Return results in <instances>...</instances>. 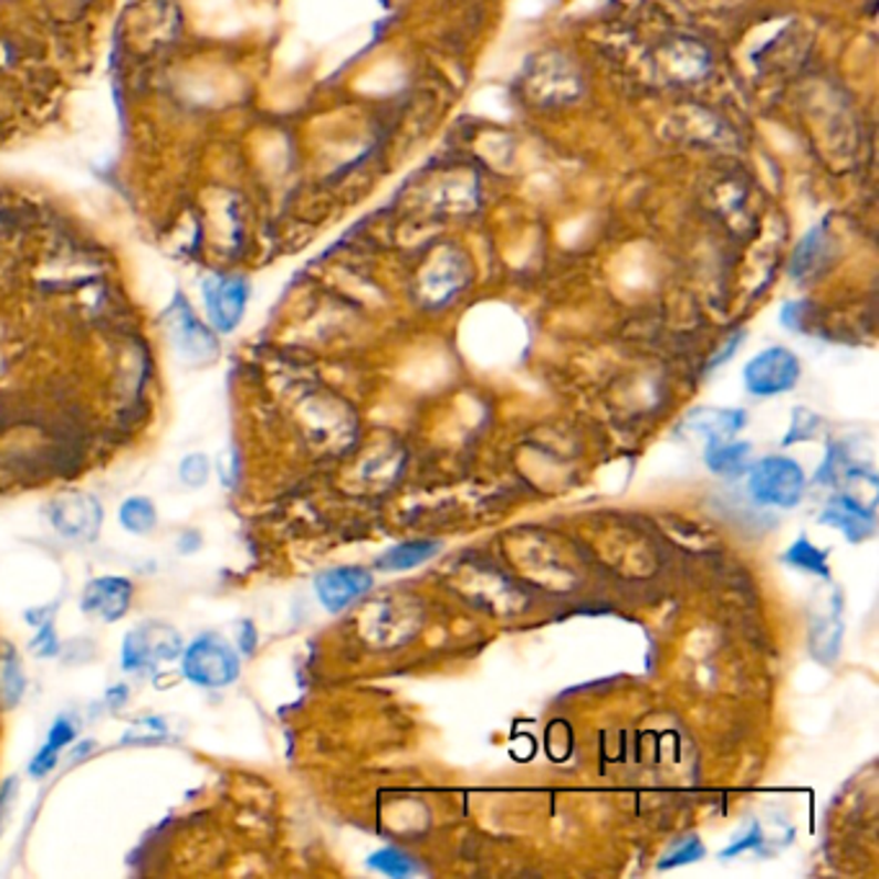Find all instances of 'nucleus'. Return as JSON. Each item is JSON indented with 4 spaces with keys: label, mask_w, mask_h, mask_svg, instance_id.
<instances>
[{
    "label": "nucleus",
    "mask_w": 879,
    "mask_h": 879,
    "mask_svg": "<svg viewBox=\"0 0 879 879\" xmlns=\"http://www.w3.org/2000/svg\"><path fill=\"white\" fill-rule=\"evenodd\" d=\"M807 478L795 459L764 457L749 467L751 498L772 509H795L805 498Z\"/></svg>",
    "instance_id": "f257e3e1"
},
{
    "label": "nucleus",
    "mask_w": 879,
    "mask_h": 879,
    "mask_svg": "<svg viewBox=\"0 0 879 879\" xmlns=\"http://www.w3.org/2000/svg\"><path fill=\"white\" fill-rule=\"evenodd\" d=\"M181 671L199 687L222 689L238 679L240 658L224 637L201 635L184 650Z\"/></svg>",
    "instance_id": "f03ea898"
},
{
    "label": "nucleus",
    "mask_w": 879,
    "mask_h": 879,
    "mask_svg": "<svg viewBox=\"0 0 879 879\" xmlns=\"http://www.w3.org/2000/svg\"><path fill=\"white\" fill-rule=\"evenodd\" d=\"M803 375L797 354H792L784 346H772L753 356L743 369L745 390L758 398H772V395H784L795 390Z\"/></svg>",
    "instance_id": "7ed1b4c3"
},
{
    "label": "nucleus",
    "mask_w": 879,
    "mask_h": 879,
    "mask_svg": "<svg viewBox=\"0 0 879 879\" xmlns=\"http://www.w3.org/2000/svg\"><path fill=\"white\" fill-rule=\"evenodd\" d=\"M181 656V637L160 621H150L124 637L122 666L127 671H155L160 663H170Z\"/></svg>",
    "instance_id": "20e7f679"
},
{
    "label": "nucleus",
    "mask_w": 879,
    "mask_h": 879,
    "mask_svg": "<svg viewBox=\"0 0 879 879\" xmlns=\"http://www.w3.org/2000/svg\"><path fill=\"white\" fill-rule=\"evenodd\" d=\"M101 519H104V511H101L96 498L88 493H67L50 503L52 526L57 529V534L67 536V540H96Z\"/></svg>",
    "instance_id": "39448f33"
},
{
    "label": "nucleus",
    "mask_w": 879,
    "mask_h": 879,
    "mask_svg": "<svg viewBox=\"0 0 879 879\" xmlns=\"http://www.w3.org/2000/svg\"><path fill=\"white\" fill-rule=\"evenodd\" d=\"M205 305L214 331L230 333L243 321L248 305V282L240 276H212L205 282Z\"/></svg>",
    "instance_id": "423d86ee"
},
{
    "label": "nucleus",
    "mask_w": 879,
    "mask_h": 879,
    "mask_svg": "<svg viewBox=\"0 0 879 879\" xmlns=\"http://www.w3.org/2000/svg\"><path fill=\"white\" fill-rule=\"evenodd\" d=\"M168 328L174 336L178 352L191 362H207L217 356V341L209 328H205L193 315V310L186 305L184 297H176L168 310Z\"/></svg>",
    "instance_id": "0eeeda50"
},
{
    "label": "nucleus",
    "mask_w": 879,
    "mask_h": 879,
    "mask_svg": "<svg viewBox=\"0 0 879 879\" xmlns=\"http://www.w3.org/2000/svg\"><path fill=\"white\" fill-rule=\"evenodd\" d=\"M372 583H375V578L364 567H333V571L317 575L315 590L325 609L336 614L367 594Z\"/></svg>",
    "instance_id": "6e6552de"
},
{
    "label": "nucleus",
    "mask_w": 879,
    "mask_h": 879,
    "mask_svg": "<svg viewBox=\"0 0 879 879\" xmlns=\"http://www.w3.org/2000/svg\"><path fill=\"white\" fill-rule=\"evenodd\" d=\"M820 524H828L841 532L846 540L859 544L875 536L877 521H875V505H865L857 495L838 493L830 498L826 511L820 513Z\"/></svg>",
    "instance_id": "1a4fd4ad"
},
{
    "label": "nucleus",
    "mask_w": 879,
    "mask_h": 879,
    "mask_svg": "<svg viewBox=\"0 0 879 879\" xmlns=\"http://www.w3.org/2000/svg\"><path fill=\"white\" fill-rule=\"evenodd\" d=\"M129 601H132V583L108 575V578H96L85 586L81 609L104 621H119L124 614H127Z\"/></svg>",
    "instance_id": "9d476101"
},
{
    "label": "nucleus",
    "mask_w": 879,
    "mask_h": 879,
    "mask_svg": "<svg viewBox=\"0 0 879 879\" xmlns=\"http://www.w3.org/2000/svg\"><path fill=\"white\" fill-rule=\"evenodd\" d=\"M745 423H749V414L743 408H694L683 416L679 431L707 441H720L733 439Z\"/></svg>",
    "instance_id": "9b49d317"
},
{
    "label": "nucleus",
    "mask_w": 879,
    "mask_h": 879,
    "mask_svg": "<svg viewBox=\"0 0 879 879\" xmlns=\"http://www.w3.org/2000/svg\"><path fill=\"white\" fill-rule=\"evenodd\" d=\"M841 642H844L841 594L834 590V596H830V609L826 617L813 619V625H810L813 658L820 660L823 666H830L838 656H841Z\"/></svg>",
    "instance_id": "f8f14e48"
},
{
    "label": "nucleus",
    "mask_w": 879,
    "mask_h": 879,
    "mask_svg": "<svg viewBox=\"0 0 879 879\" xmlns=\"http://www.w3.org/2000/svg\"><path fill=\"white\" fill-rule=\"evenodd\" d=\"M751 443L749 441H707L704 462L714 474H725V478H737V474L749 472L751 467Z\"/></svg>",
    "instance_id": "ddd939ff"
},
{
    "label": "nucleus",
    "mask_w": 879,
    "mask_h": 879,
    "mask_svg": "<svg viewBox=\"0 0 879 879\" xmlns=\"http://www.w3.org/2000/svg\"><path fill=\"white\" fill-rule=\"evenodd\" d=\"M441 542L437 540H410L402 542L398 547L387 550L383 557L377 559V567H385V571H410V567L423 565L426 559H431L433 555H439Z\"/></svg>",
    "instance_id": "4468645a"
},
{
    "label": "nucleus",
    "mask_w": 879,
    "mask_h": 879,
    "mask_svg": "<svg viewBox=\"0 0 879 879\" xmlns=\"http://www.w3.org/2000/svg\"><path fill=\"white\" fill-rule=\"evenodd\" d=\"M73 741H75V728H73V722L65 720V718H60V720L52 725L50 737H46V743L42 745V749H39V753L34 756V761H31V766H29L31 776H44V774H50L52 768H54V764H57L60 751L65 749V745L73 743Z\"/></svg>",
    "instance_id": "2eb2a0df"
},
{
    "label": "nucleus",
    "mask_w": 879,
    "mask_h": 879,
    "mask_svg": "<svg viewBox=\"0 0 879 879\" xmlns=\"http://www.w3.org/2000/svg\"><path fill=\"white\" fill-rule=\"evenodd\" d=\"M828 555H830L828 550L815 547V544L807 540L805 534H799L797 540L789 544V550L784 552L782 559L799 573H810V575H820V578H830Z\"/></svg>",
    "instance_id": "dca6fc26"
},
{
    "label": "nucleus",
    "mask_w": 879,
    "mask_h": 879,
    "mask_svg": "<svg viewBox=\"0 0 879 879\" xmlns=\"http://www.w3.org/2000/svg\"><path fill=\"white\" fill-rule=\"evenodd\" d=\"M823 253H826V230L813 228L803 238V243L795 248V255H792V266H789L792 276L803 279L807 274H813V271L818 269Z\"/></svg>",
    "instance_id": "f3484780"
},
{
    "label": "nucleus",
    "mask_w": 879,
    "mask_h": 879,
    "mask_svg": "<svg viewBox=\"0 0 879 879\" xmlns=\"http://www.w3.org/2000/svg\"><path fill=\"white\" fill-rule=\"evenodd\" d=\"M119 521L132 534H147L158 524V511L147 498H127L119 509Z\"/></svg>",
    "instance_id": "a211bd4d"
},
{
    "label": "nucleus",
    "mask_w": 879,
    "mask_h": 879,
    "mask_svg": "<svg viewBox=\"0 0 879 879\" xmlns=\"http://www.w3.org/2000/svg\"><path fill=\"white\" fill-rule=\"evenodd\" d=\"M369 869H377V872H383L387 877H410L416 872V865L414 859L408 857L406 851L400 849H393V846H387V849H379L372 854L367 859Z\"/></svg>",
    "instance_id": "6ab92c4d"
},
{
    "label": "nucleus",
    "mask_w": 879,
    "mask_h": 879,
    "mask_svg": "<svg viewBox=\"0 0 879 879\" xmlns=\"http://www.w3.org/2000/svg\"><path fill=\"white\" fill-rule=\"evenodd\" d=\"M704 854H707V849H704V844L699 841L697 836H689V838H683V841H679L673 846L671 851L666 854L663 859L658 861V869H673V867H683V865H691V861H699V859H704Z\"/></svg>",
    "instance_id": "aec40b11"
},
{
    "label": "nucleus",
    "mask_w": 879,
    "mask_h": 879,
    "mask_svg": "<svg viewBox=\"0 0 879 879\" xmlns=\"http://www.w3.org/2000/svg\"><path fill=\"white\" fill-rule=\"evenodd\" d=\"M820 431V418L813 414V410L807 408H797L795 414H792V426H789V433L784 437V447H789V443L795 441H807V439H815Z\"/></svg>",
    "instance_id": "412c9836"
},
{
    "label": "nucleus",
    "mask_w": 879,
    "mask_h": 879,
    "mask_svg": "<svg viewBox=\"0 0 879 879\" xmlns=\"http://www.w3.org/2000/svg\"><path fill=\"white\" fill-rule=\"evenodd\" d=\"M181 480L189 488H205L209 480V459L205 454H189L181 462Z\"/></svg>",
    "instance_id": "4be33fe9"
},
{
    "label": "nucleus",
    "mask_w": 879,
    "mask_h": 879,
    "mask_svg": "<svg viewBox=\"0 0 879 879\" xmlns=\"http://www.w3.org/2000/svg\"><path fill=\"white\" fill-rule=\"evenodd\" d=\"M23 687H27V681H23L19 660L8 658V663L3 666V691H6L8 704L19 702V697L23 694Z\"/></svg>",
    "instance_id": "5701e85b"
},
{
    "label": "nucleus",
    "mask_w": 879,
    "mask_h": 879,
    "mask_svg": "<svg viewBox=\"0 0 879 879\" xmlns=\"http://www.w3.org/2000/svg\"><path fill=\"white\" fill-rule=\"evenodd\" d=\"M764 841L766 838H764V834H761V826L758 823H753V826L749 828V834L741 836L737 841H733V846H728V849L722 851V859L737 857V854H743V851H761Z\"/></svg>",
    "instance_id": "b1692460"
},
{
    "label": "nucleus",
    "mask_w": 879,
    "mask_h": 879,
    "mask_svg": "<svg viewBox=\"0 0 879 879\" xmlns=\"http://www.w3.org/2000/svg\"><path fill=\"white\" fill-rule=\"evenodd\" d=\"M238 451L236 449H224L220 454V478H222V485L224 488H232L238 482Z\"/></svg>",
    "instance_id": "393cba45"
},
{
    "label": "nucleus",
    "mask_w": 879,
    "mask_h": 879,
    "mask_svg": "<svg viewBox=\"0 0 879 879\" xmlns=\"http://www.w3.org/2000/svg\"><path fill=\"white\" fill-rule=\"evenodd\" d=\"M743 338H745V331H737V333H735V336H730V338L725 341V346H722V348H720V352H718V354H714V356H712V359H710V364H707V369H710V372H712V369H718V367H722V364H725V362L730 359V356H733V354L737 352V348H741V344H743Z\"/></svg>",
    "instance_id": "a878e982"
},
{
    "label": "nucleus",
    "mask_w": 879,
    "mask_h": 879,
    "mask_svg": "<svg viewBox=\"0 0 879 879\" xmlns=\"http://www.w3.org/2000/svg\"><path fill=\"white\" fill-rule=\"evenodd\" d=\"M803 315H805V302H787V305L782 307V325L789 331H797L799 325H803Z\"/></svg>",
    "instance_id": "bb28decb"
},
{
    "label": "nucleus",
    "mask_w": 879,
    "mask_h": 879,
    "mask_svg": "<svg viewBox=\"0 0 879 879\" xmlns=\"http://www.w3.org/2000/svg\"><path fill=\"white\" fill-rule=\"evenodd\" d=\"M34 648H44L42 656H54V652H57V640H54L50 625L42 627V632H39V637L34 640Z\"/></svg>",
    "instance_id": "cd10ccee"
},
{
    "label": "nucleus",
    "mask_w": 879,
    "mask_h": 879,
    "mask_svg": "<svg viewBox=\"0 0 879 879\" xmlns=\"http://www.w3.org/2000/svg\"><path fill=\"white\" fill-rule=\"evenodd\" d=\"M13 789H15V779H8L3 787H0V826H3L8 805H11V799H13Z\"/></svg>",
    "instance_id": "c85d7f7f"
}]
</instances>
